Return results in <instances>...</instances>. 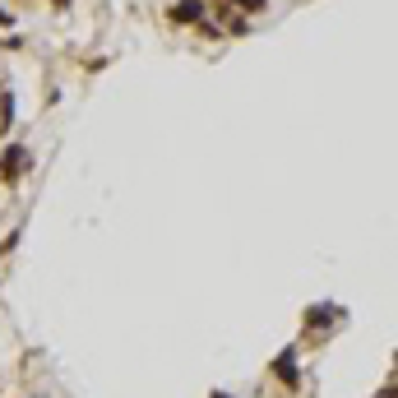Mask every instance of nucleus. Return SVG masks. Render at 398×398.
<instances>
[{
  "mask_svg": "<svg viewBox=\"0 0 398 398\" xmlns=\"http://www.w3.org/2000/svg\"><path fill=\"white\" fill-rule=\"evenodd\" d=\"M241 5H250V10H260V0H241Z\"/></svg>",
  "mask_w": 398,
  "mask_h": 398,
  "instance_id": "obj_4",
  "label": "nucleus"
},
{
  "mask_svg": "<svg viewBox=\"0 0 398 398\" xmlns=\"http://www.w3.org/2000/svg\"><path fill=\"white\" fill-rule=\"evenodd\" d=\"M274 370H278V375H283L287 384H296V366H292V352H283V357H278V361H274Z\"/></svg>",
  "mask_w": 398,
  "mask_h": 398,
  "instance_id": "obj_3",
  "label": "nucleus"
},
{
  "mask_svg": "<svg viewBox=\"0 0 398 398\" xmlns=\"http://www.w3.org/2000/svg\"><path fill=\"white\" fill-rule=\"evenodd\" d=\"M0 162H5V176H10V181H15L19 171L28 167V153H23V149H5V158H0Z\"/></svg>",
  "mask_w": 398,
  "mask_h": 398,
  "instance_id": "obj_2",
  "label": "nucleus"
},
{
  "mask_svg": "<svg viewBox=\"0 0 398 398\" xmlns=\"http://www.w3.org/2000/svg\"><path fill=\"white\" fill-rule=\"evenodd\" d=\"M0 23H10V15H5V10H0Z\"/></svg>",
  "mask_w": 398,
  "mask_h": 398,
  "instance_id": "obj_5",
  "label": "nucleus"
},
{
  "mask_svg": "<svg viewBox=\"0 0 398 398\" xmlns=\"http://www.w3.org/2000/svg\"><path fill=\"white\" fill-rule=\"evenodd\" d=\"M171 19H176V23H199V19H204V5H199V0H181V5L171 10Z\"/></svg>",
  "mask_w": 398,
  "mask_h": 398,
  "instance_id": "obj_1",
  "label": "nucleus"
}]
</instances>
